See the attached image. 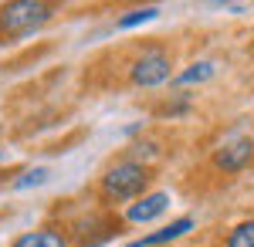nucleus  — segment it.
<instances>
[{
  "label": "nucleus",
  "mask_w": 254,
  "mask_h": 247,
  "mask_svg": "<svg viewBox=\"0 0 254 247\" xmlns=\"http://www.w3.org/2000/svg\"><path fill=\"white\" fill-rule=\"evenodd\" d=\"M166 78H170V58L163 55V51H149V55H142L132 64V81L142 85V88L163 85Z\"/></svg>",
  "instance_id": "nucleus-3"
},
{
  "label": "nucleus",
  "mask_w": 254,
  "mask_h": 247,
  "mask_svg": "<svg viewBox=\"0 0 254 247\" xmlns=\"http://www.w3.org/2000/svg\"><path fill=\"white\" fill-rule=\"evenodd\" d=\"M14 247H68V241L58 230H27L14 241Z\"/></svg>",
  "instance_id": "nucleus-7"
},
{
  "label": "nucleus",
  "mask_w": 254,
  "mask_h": 247,
  "mask_svg": "<svg viewBox=\"0 0 254 247\" xmlns=\"http://www.w3.org/2000/svg\"><path fill=\"white\" fill-rule=\"evenodd\" d=\"M48 176L51 170H44V166H34V170H24L14 180V190H27V186H41V183H48Z\"/></svg>",
  "instance_id": "nucleus-10"
},
{
  "label": "nucleus",
  "mask_w": 254,
  "mask_h": 247,
  "mask_svg": "<svg viewBox=\"0 0 254 247\" xmlns=\"http://www.w3.org/2000/svg\"><path fill=\"white\" fill-rule=\"evenodd\" d=\"M217 71L214 61H196V64H190L187 71H180L176 75V85H200V81H210Z\"/></svg>",
  "instance_id": "nucleus-8"
},
{
  "label": "nucleus",
  "mask_w": 254,
  "mask_h": 247,
  "mask_svg": "<svg viewBox=\"0 0 254 247\" xmlns=\"http://www.w3.org/2000/svg\"><path fill=\"white\" fill-rule=\"evenodd\" d=\"M170 207V193H149V196H142L139 203H132V207L126 210V220L129 224H149V220H156L163 210Z\"/></svg>",
  "instance_id": "nucleus-5"
},
{
  "label": "nucleus",
  "mask_w": 254,
  "mask_h": 247,
  "mask_svg": "<svg viewBox=\"0 0 254 247\" xmlns=\"http://www.w3.org/2000/svg\"><path fill=\"white\" fill-rule=\"evenodd\" d=\"M51 14L55 10L48 3H41V0H14V3L0 7V31H7V34H27V31L41 27L44 20H51Z\"/></svg>",
  "instance_id": "nucleus-2"
},
{
  "label": "nucleus",
  "mask_w": 254,
  "mask_h": 247,
  "mask_svg": "<svg viewBox=\"0 0 254 247\" xmlns=\"http://www.w3.org/2000/svg\"><path fill=\"white\" fill-rule=\"evenodd\" d=\"M146 166H139L132 159H126V163H116L112 170L102 176V193L109 196V200H132L139 193L146 190Z\"/></svg>",
  "instance_id": "nucleus-1"
},
{
  "label": "nucleus",
  "mask_w": 254,
  "mask_h": 247,
  "mask_svg": "<svg viewBox=\"0 0 254 247\" xmlns=\"http://www.w3.org/2000/svg\"><path fill=\"white\" fill-rule=\"evenodd\" d=\"M227 247H254V220L248 224H237L227 237Z\"/></svg>",
  "instance_id": "nucleus-11"
},
{
  "label": "nucleus",
  "mask_w": 254,
  "mask_h": 247,
  "mask_svg": "<svg viewBox=\"0 0 254 247\" xmlns=\"http://www.w3.org/2000/svg\"><path fill=\"white\" fill-rule=\"evenodd\" d=\"M251 156H254V142H251V139H231V142H224V146L217 149L214 163L220 166V170L234 173V170H241Z\"/></svg>",
  "instance_id": "nucleus-4"
},
{
  "label": "nucleus",
  "mask_w": 254,
  "mask_h": 247,
  "mask_svg": "<svg viewBox=\"0 0 254 247\" xmlns=\"http://www.w3.org/2000/svg\"><path fill=\"white\" fill-rule=\"evenodd\" d=\"M159 17V7H136V10H129V14H122L116 20V27H136V24H146V20H156Z\"/></svg>",
  "instance_id": "nucleus-9"
},
{
  "label": "nucleus",
  "mask_w": 254,
  "mask_h": 247,
  "mask_svg": "<svg viewBox=\"0 0 254 247\" xmlns=\"http://www.w3.org/2000/svg\"><path fill=\"white\" fill-rule=\"evenodd\" d=\"M187 230H193V217H180V220H173L170 227L156 230V234H146L142 241H132L129 247H156V244H170V241H176V237H183Z\"/></svg>",
  "instance_id": "nucleus-6"
},
{
  "label": "nucleus",
  "mask_w": 254,
  "mask_h": 247,
  "mask_svg": "<svg viewBox=\"0 0 254 247\" xmlns=\"http://www.w3.org/2000/svg\"><path fill=\"white\" fill-rule=\"evenodd\" d=\"M156 152H159L156 142H136V146H132V163H136V159H153Z\"/></svg>",
  "instance_id": "nucleus-12"
}]
</instances>
